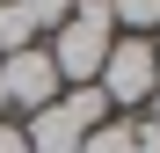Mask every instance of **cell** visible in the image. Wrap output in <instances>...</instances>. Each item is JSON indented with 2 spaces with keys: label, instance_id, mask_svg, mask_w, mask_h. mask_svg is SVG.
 I'll use <instances>...</instances> for the list:
<instances>
[{
  "label": "cell",
  "instance_id": "6da1fadb",
  "mask_svg": "<svg viewBox=\"0 0 160 153\" xmlns=\"http://www.w3.org/2000/svg\"><path fill=\"white\" fill-rule=\"evenodd\" d=\"M109 44H117V15H109V0H73V15L51 29V66H58V80H66V88H95Z\"/></svg>",
  "mask_w": 160,
  "mask_h": 153
},
{
  "label": "cell",
  "instance_id": "7a4b0ae2",
  "mask_svg": "<svg viewBox=\"0 0 160 153\" xmlns=\"http://www.w3.org/2000/svg\"><path fill=\"white\" fill-rule=\"evenodd\" d=\"M95 88H102V102H109V110H146L153 88H160L153 37H117L109 59H102V73H95Z\"/></svg>",
  "mask_w": 160,
  "mask_h": 153
},
{
  "label": "cell",
  "instance_id": "3957f363",
  "mask_svg": "<svg viewBox=\"0 0 160 153\" xmlns=\"http://www.w3.org/2000/svg\"><path fill=\"white\" fill-rule=\"evenodd\" d=\"M58 95H66V80H58V66H51L44 44L0 59V102H8V110H29V117H37V110H51Z\"/></svg>",
  "mask_w": 160,
  "mask_h": 153
},
{
  "label": "cell",
  "instance_id": "277c9868",
  "mask_svg": "<svg viewBox=\"0 0 160 153\" xmlns=\"http://www.w3.org/2000/svg\"><path fill=\"white\" fill-rule=\"evenodd\" d=\"M22 139H29V153H80L88 124H80L66 102H51V110H37L29 124H22Z\"/></svg>",
  "mask_w": 160,
  "mask_h": 153
},
{
  "label": "cell",
  "instance_id": "5b68a950",
  "mask_svg": "<svg viewBox=\"0 0 160 153\" xmlns=\"http://www.w3.org/2000/svg\"><path fill=\"white\" fill-rule=\"evenodd\" d=\"M109 15H117V37H124V29H131V37L160 29V0H109Z\"/></svg>",
  "mask_w": 160,
  "mask_h": 153
},
{
  "label": "cell",
  "instance_id": "8992f818",
  "mask_svg": "<svg viewBox=\"0 0 160 153\" xmlns=\"http://www.w3.org/2000/svg\"><path fill=\"white\" fill-rule=\"evenodd\" d=\"M58 102H66V110H73L80 124H88V131H102V124H109V117H117V110H109V102H102V88H66Z\"/></svg>",
  "mask_w": 160,
  "mask_h": 153
},
{
  "label": "cell",
  "instance_id": "52a82bcc",
  "mask_svg": "<svg viewBox=\"0 0 160 153\" xmlns=\"http://www.w3.org/2000/svg\"><path fill=\"white\" fill-rule=\"evenodd\" d=\"M29 44H37V29L22 22L15 0H0V59H8V51H29Z\"/></svg>",
  "mask_w": 160,
  "mask_h": 153
},
{
  "label": "cell",
  "instance_id": "ba28073f",
  "mask_svg": "<svg viewBox=\"0 0 160 153\" xmlns=\"http://www.w3.org/2000/svg\"><path fill=\"white\" fill-rule=\"evenodd\" d=\"M80 153H138V146H131V124H124V117H109L102 131L80 139Z\"/></svg>",
  "mask_w": 160,
  "mask_h": 153
},
{
  "label": "cell",
  "instance_id": "9c48e42d",
  "mask_svg": "<svg viewBox=\"0 0 160 153\" xmlns=\"http://www.w3.org/2000/svg\"><path fill=\"white\" fill-rule=\"evenodd\" d=\"M22 8V22H29V29H58V22L73 15V0H15Z\"/></svg>",
  "mask_w": 160,
  "mask_h": 153
},
{
  "label": "cell",
  "instance_id": "30bf717a",
  "mask_svg": "<svg viewBox=\"0 0 160 153\" xmlns=\"http://www.w3.org/2000/svg\"><path fill=\"white\" fill-rule=\"evenodd\" d=\"M0 153H29V139H22V124H8V117H0Z\"/></svg>",
  "mask_w": 160,
  "mask_h": 153
},
{
  "label": "cell",
  "instance_id": "8fae6325",
  "mask_svg": "<svg viewBox=\"0 0 160 153\" xmlns=\"http://www.w3.org/2000/svg\"><path fill=\"white\" fill-rule=\"evenodd\" d=\"M146 124H160V88H153V102H146Z\"/></svg>",
  "mask_w": 160,
  "mask_h": 153
},
{
  "label": "cell",
  "instance_id": "7c38bea8",
  "mask_svg": "<svg viewBox=\"0 0 160 153\" xmlns=\"http://www.w3.org/2000/svg\"><path fill=\"white\" fill-rule=\"evenodd\" d=\"M153 59H160V37H153Z\"/></svg>",
  "mask_w": 160,
  "mask_h": 153
},
{
  "label": "cell",
  "instance_id": "4fadbf2b",
  "mask_svg": "<svg viewBox=\"0 0 160 153\" xmlns=\"http://www.w3.org/2000/svg\"><path fill=\"white\" fill-rule=\"evenodd\" d=\"M0 117H8V102H0Z\"/></svg>",
  "mask_w": 160,
  "mask_h": 153
}]
</instances>
